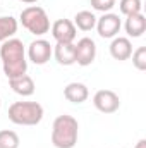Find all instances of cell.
<instances>
[{
	"mask_svg": "<svg viewBox=\"0 0 146 148\" xmlns=\"http://www.w3.org/2000/svg\"><path fill=\"white\" fill-rule=\"evenodd\" d=\"M74 26H77L81 31H91L96 26V17L89 10H81L74 17Z\"/></svg>",
	"mask_w": 146,
	"mask_h": 148,
	"instance_id": "9a60e30c",
	"label": "cell"
},
{
	"mask_svg": "<svg viewBox=\"0 0 146 148\" xmlns=\"http://www.w3.org/2000/svg\"><path fill=\"white\" fill-rule=\"evenodd\" d=\"M0 148H19V136L10 129L0 131Z\"/></svg>",
	"mask_w": 146,
	"mask_h": 148,
	"instance_id": "e0dca14e",
	"label": "cell"
},
{
	"mask_svg": "<svg viewBox=\"0 0 146 148\" xmlns=\"http://www.w3.org/2000/svg\"><path fill=\"white\" fill-rule=\"evenodd\" d=\"M126 33L132 38H139L143 36V33L146 31V17L139 12V14H132L127 16L126 19Z\"/></svg>",
	"mask_w": 146,
	"mask_h": 148,
	"instance_id": "5bb4252c",
	"label": "cell"
},
{
	"mask_svg": "<svg viewBox=\"0 0 146 148\" xmlns=\"http://www.w3.org/2000/svg\"><path fill=\"white\" fill-rule=\"evenodd\" d=\"M19 2H23V3H36L38 0H19Z\"/></svg>",
	"mask_w": 146,
	"mask_h": 148,
	"instance_id": "7402d4cb",
	"label": "cell"
},
{
	"mask_svg": "<svg viewBox=\"0 0 146 148\" xmlns=\"http://www.w3.org/2000/svg\"><path fill=\"white\" fill-rule=\"evenodd\" d=\"M115 5V0H91V7L100 12H110Z\"/></svg>",
	"mask_w": 146,
	"mask_h": 148,
	"instance_id": "ffe728a7",
	"label": "cell"
},
{
	"mask_svg": "<svg viewBox=\"0 0 146 148\" xmlns=\"http://www.w3.org/2000/svg\"><path fill=\"white\" fill-rule=\"evenodd\" d=\"M119 7H120V12L124 16H132V14H139L141 12L143 3H141V0H120Z\"/></svg>",
	"mask_w": 146,
	"mask_h": 148,
	"instance_id": "ac0fdd59",
	"label": "cell"
},
{
	"mask_svg": "<svg viewBox=\"0 0 146 148\" xmlns=\"http://www.w3.org/2000/svg\"><path fill=\"white\" fill-rule=\"evenodd\" d=\"M21 23L23 26L35 36H43L45 33L50 31V19L45 12V9L38 7V5H31L26 7L21 12Z\"/></svg>",
	"mask_w": 146,
	"mask_h": 148,
	"instance_id": "277c9868",
	"label": "cell"
},
{
	"mask_svg": "<svg viewBox=\"0 0 146 148\" xmlns=\"http://www.w3.org/2000/svg\"><path fill=\"white\" fill-rule=\"evenodd\" d=\"M0 59H2L3 73L9 79L24 76L26 71H28V60H26L24 45L17 38H9V40L2 41Z\"/></svg>",
	"mask_w": 146,
	"mask_h": 148,
	"instance_id": "6da1fadb",
	"label": "cell"
},
{
	"mask_svg": "<svg viewBox=\"0 0 146 148\" xmlns=\"http://www.w3.org/2000/svg\"><path fill=\"white\" fill-rule=\"evenodd\" d=\"M76 33V26L69 19H57L52 24V36L57 40V43H72Z\"/></svg>",
	"mask_w": 146,
	"mask_h": 148,
	"instance_id": "9c48e42d",
	"label": "cell"
},
{
	"mask_svg": "<svg viewBox=\"0 0 146 148\" xmlns=\"http://www.w3.org/2000/svg\"><path fill=\"white\" fill-rule=\"evenodd\" d=\"M9 84H10L12 91L21 95V97H31L35 93V81L28 74L14 77V79H9Z\"/></svg>",
	"mask_w": 146,
	"mask_h": 148,
	"instance_id": "4fadbf2b",
	"label": "cell"
},
{
	"mask_svg": "<svg viewBox=\"0 0 146 148\" xmlns=\"http://www.w3.org/2000/svg\"><path fill=\"white\" fill-rule=\"evenodd\" d=\"M110 55L115 60H127L132 55V43L129 38L115 36L110 43Z\"/></svg>",
	"mask_w": 146,
	"mask_h": 148,
	"instance_id": "30bf717a",
	"label": "cell"
},
{
	"mask_svg": "<svg viewBox=\"0 0 146 148\" xmlns=\"http://www.w3.org/2000/svg\"><path fill=\"white\" fill-rule=\"evenodd\" d=\"M132 64L138 71H146V47H139L132 52Z\"/></svg>",
	"mask_w": 146,
	"mask_h": 148,
	"instance_id": "d6986e66",
	"label": "cell"
},
{
	"mask_svg": "<svg viewBox=\"0 0 146 148\" xmlns=\"http://www.w3.org/2000/svg\"><path fill=\"white\" fill-rule=\"evenodd\" d=\"M120 17L112 12H105L100 19H96V29L102 38H115L120 31Z\"/></svg>",
	"mask_w": 146,
	"mask_h": 148,
	"instance_id": "ba28073f",
	"label": "cell"
},
{
	"mask_svg": "<svg viewBox=\"0 0 146 148\" xmlns=\"http://www.w3.org/2000/svg\"><path fill=\"white\" fill-rule=\"evenodd\" d=\"M52 53H53V50H52L50 41L41 40V38L31 41L29 47H28V57H29V60H31L33 64H36V66L46 64V62L50 60Z\"/></svg>",
	"mask_w": 146,
	"mask_h": 148,
	"instance_id": "8992f818",
	"label": "cell"
},
{
	"mask_svg": "<svg viewBox=\"0 0 146 148\" xmlns=\"http://www.w3.org/2000/svg\"><path fill=\"white\" fill-rule=\"evenodd\" d=\"M17 33V19L12 16H2L0 17V41H5Z\"/></svg>",
	"mask_w": 146,
	"mask_h": 148,
	"instance_id": "2e32d148",
	"label": "cell"
},
{
	"mask_svg": "<svg viewBox=\"0 0 146 148\" xmlns=\"http://www.w3.org/2000/svg\"><path fill=\"white\" fill-rule=\"evenodd\" d=\"M93 105L103 114H113L115 110H119L120 107V100L119 95L112 90H100L95 93L93 97Z\"/></svg>",
	"mask_w": 146,
	"mask_h": 148,
	"instance_id": "5b68a950",
	"label": "cell"
},
{
	"mask_svg": "<svg viewBox=\"0 0 146 148\" xmlns=\"http://www.w3.org/2000/svg\"><path fill=\"white\" fill-rule=\"evenodd\" d=\"M74 47H76V62L83 67L91 66L96 57V43L91 38H81Z\"/></svg>",
	"mask_w": 146,
	"mask_h": 148,
	"instance_id": "52a82bcc",
	"label": "cell"
},
{
	"mask_svg": "<svg viewBox=\"0 0 146 148\" xmlns=\"http://www.w3.org/2000/svg\"><path fill=\"white\" fill-rule=\"evenodd\" d=\"M55 60L60 66H72L76 64V47L74 43H57L53 48Z\"/></svg>",
	"mask_w": 146,
	"mask_h": 148,
	"instance_id": "8fae6325",
	"label": "cell"
},
{
	"mask_svg": "<svg viewBox=\"0 0 146 148\" xmlns=\"http://www.w3.org/2000/svg\"><path fill=\"white\" fill-rule=\"evenodd\" d=\"M64 97L71 103H83L88 100L89 91H88V86L83 83H69L64 88Z\"/></svg>",
	"mask_w": 146,
	"mask_h": 148,
	"instance_id": "7c38bea8",
	"label": "cell"
},
{
	"mask_svg": "<svg viewBox=\"0 0 146 148\" xmlns=\"http://www.w3.org/2000/svg\"><path fill=\"white\" fill-rule=\"evenodd\" d=\"M0 107H2V102H0Z\"/></svg>",
	"mask_w": 146,
	"mask_h": 148,
	"instance_id": "603a6c76",
	"label": "cell"
},
{
	"mask_svg": "<svg viewBox=\"0 0 146 148\" xmlns=\"http://www.w3.org/2000/svg\"><path fill=\"white\" fill-rule=\"evenodd\" d=\"M134 148H146V140H139L138 143H136V147Z\"/></svg>",
	"mask_w": 146,
	"mask_h": 148,
	"instance_id": "44dd1931",
	"label": "cell"
},
{
	"mask_svg": "<svg viewBox=\"0 0 146 148\" xmlns=\"http://www.w3.org/2000/svg\"><path fill=\"white\" fill-rule=\"evenodd\" d=\"M9 119L17 126H36L43 119V107L38 102H14L9 107Z\"/></svg>",
	"mask_w": 146,
	"mask_h": 148,
	"instance_id": "3957f363",
	"label": "cell"
},
{
	"mask_svg": "<svg viewBox=\"0 0 146 148\" xmlns=\"http://www.w3.org/2000/svg\"><path fill=\"white\" fill-rule=\"evenodd\" d=\"M79 124L72 115H59L52 126V143L55 148H74L77 143Z\"/></svg>",
	"mask_w": 146,
	"mask_h": 148,
	"instance_id": "7a4b0ae2",
	"label": "cell"
}]
</instances>
